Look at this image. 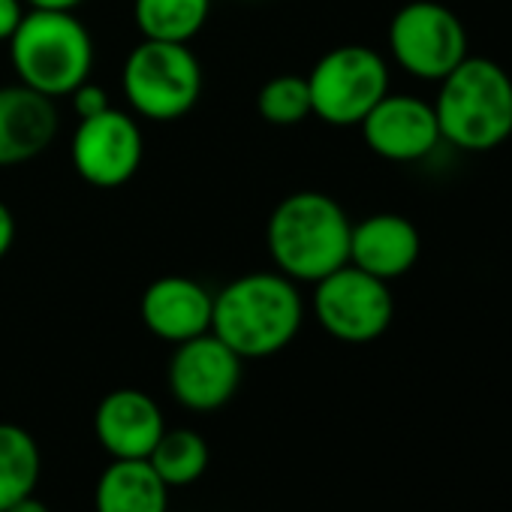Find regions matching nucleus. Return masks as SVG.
Listing matches in <instances>:
<instances>
[{
	"label": "nucleus",
	"instance_id": "nucleus-15",
	"mask_svg": "<svg viewBox=\"0 0 512 512\" xmlns=\"http://www.w3.org/2000/svg\"><path fill=\"white\" fill-rule=\"evenodd\" d=\"M94 431L112 458H148L166 431V422L151 395L139 389H115L97 404Z\"/></svg>",
	"mask_w": 512,
	"mask_h": 512
},
{
	"label": "nucleus",
	"instance_id": "nucleus-23",
	"mask_svg": "<svg viewBox=\"0 0 512 512\" xmlns=\"http://www.w3.org/2000/svg\"><path fill=\"white\" fill-rule=\"evenodd\" d=\"M13 244H16V217L10 205L0 202V260L13 250Z\"/></svg>",
	"mask_w": 512,
	"mask_h": 512
},
{
	"label": "nucleus",
	"instance_id": "nucleus-19",
	"mask_svg": "<svg viewBox=\"0 0 512 512\" xmlns=\"http://www.w3.org/2000/svg\"><path fill=\"white\" fill-rule=\"evenodd\" d=\"M148 464L169 488H184L196 482L208 467V443L190 428L163 431L148 455Z\"/></svg>",
	"mask_w": 512,
	"mask_h": 512
},
{
	"label": "nucleus",
	"instance_id": "nucleus-12",
	"mask_svg": "<svg viewBox=\"0 0 512 512\" xmlns=\"http://www.w3.org/2000/svg\"><path fill=\"white\" fill-rule=\"evenodd\" d=\"M211 314L214 293L184 275H163L151 281L139 302L145 329L166 344H181L211 332Z\"/></svg>",
	"mask_w": 512,
	"mask_h": 512
},
{
	"label": "nucleus",
	"instance_id": "nucleus-13",
	"mask_svg": "<svg viewBox=\"0 0 512 512\" xmlns=\"http://www.w3.org/2000/svg\"><path fill=\"white\" fill-rule=\"evenodd\" d=\"M61 118L55 100L28 88H0V169L22 166L46 154L58 136Z\"/></svg>",
	"mask_w": 512,
	"mask_h": 512
},
{
	"label": "nucleus",
	"instance_id": "nucleus-10",
	"mask_svg": "<svg viewBox=\"0 0 512 512\" xmlns=\"http://www.w3.org/2000/svg\"><path fill=\"white\" fill-rule=\"evenodd\" d=\"M244 359L226 347L214 332L175 344L169 359V392L193 413H211L232 401L241 386Z\"/></svg>",
	"mask_w": 512,
	"mask_h": 512
},
{
	"label": "nucleus",
	"instance_id": "nucleus-21",
	"mask_svg": "<svg viewBox=\"0 0 512 512\" xmlns=\"http://www.w3.org/2000/svg\"><path fill=\"white\" fill-rule=\"evenodd\" d=\"M70 100H73V112L79 115V121L94 118V115H100V112H106V109L112 106V103H109V94H106L100 85H94L91 79L82 82V85L70 94Z\"/></svg>",
	"mask_w": 512,
	"mask_h": 512
},
{
	"label": "nucleus",
	"instance_id": "nucleus-18",
	"mask_svg": "<svg viewBox=\"0 0 512 512\" xmlns=\"http://www.w3.org/2000/svg\"><path fill=\"white\" fill-rule=\"evenodd\" d=\"M40 446L13 422H0V512L34 494L40 482Z\"/></svg>",
	"mask_w": 512,
	"mask_h": 512
},
{
	"label": "nucleus",
	"instance_id": "nucleus-11",
	"mask_svg": "<svg viewBox=\"0 0 512 512\" xmlns=\"http://www.w3.org/2000/svg\"><path fill=\"white\" fill-rule=\"evenodd\" d=\"M359 127L365 145L392 163H416L443 142L434 103L413 94H386Z\"/></svg>",
	"mask_w": 512,
	"mask_h": 512
},
{
	"label": "nucleus",
	"instance_id": "nucleus-17",
	"mask_svg": "<svg viewBox=\"0 0 512 512\" xmlns=\"http://www.w3.org/2000/svg\"><path fill=\"white\" fill-rule=\"evenodd\" d=\"M211 0H133V22L142 40L190 43L208 22Z\"/></svg>",
	"mask_w": 512,
	"mask_h": 512
},
{
	"label": "nucleus",
	"instance_id": "nucleus-8",
	"mask_svg": "<svg viewBox=\"0 0 512 512\" xmlns=\"http://www.w3.org/2000/svg\"><path fill=\"white\" fill-rule=\"evenodd\" d=\"M314 287V314L335 341L371 344L392 326L395 299L386 281L347 263Z\"/></svg>",
	"mask_w": 512,
	"mask_h": 512
},
{
	"label": "nucleus",
	"instance_id": "nucleus-1",
	"mask_svg": "<svg viewBox=\"0 0 512 512\" xmlns=\"http://www.w3.org/2000/svg\"><path fill=\"white\" fill-rule=\"evenodd\" d=\"M305 323V302L281 272H250L214 296L211 332L244 362L266 359L290 347Z\"/></svg>",
	"mask_w": 512,
	"mask_h": 512
},
{
	"label": "nucleus",
	"instance_id": "nucleus-16",
	"mask_svg": "<svg viewBox=\"0 0 512 512\" xmlns=\"http://www.w3.org/2000/svg\"><path fill=\"white\" fill-rule=\"evenodd\" d=\"M94 506L97 512H166L169 485L148 458H115L97 482Z\"/></svg>",
	"mask_w": 512,
	"mask_h": 512
},
{
	"label": "nucleus",
	"instance_id": "nucleus-6",
	"mask_svg": "<svg viewBox=\"0 0 512 512\" xmlns=\"http://www.w3.org/2000/svg\"><path fill=\"white\" fill-rule=\"evenodd\" d=\"M311 112L332 127H359L365 115L389 94V67L371 46H338L326 52L305 76Z\"/></svg>",
	"mask_w": 512,
	"mask_h": 512
},
{
	"label": "nucleus",
	"instance_id": "nucleus-3",
	"mask_svg": "<svg viewBox=\"0 0 512 512\" xmlns=\"http://www.w3.org/2000/svg\"><path fill=\"white\" fill-rule=\"evenodd\" d=\"M440 139L461 151H491L512 136V76L491 58L467 55L434 103Z\"/></svg>",
	"mask_w": 512,
	"mask_h": 512
},
{
	"label": "nucleus",
	"instance_id": "nucleus-2",
	"mask_svg": "<svg viewBox=\"0 0 512 512\" xmlns=\"http://www.w3.org/2000/svg\"><path fill=\"white\" fill-rule=\"evenodd\" d=\"M353 220L338 199L320 190L284 196L266 226L269 256L290 281L317 284L350 263Z\"/></svg>",
	"mask_w": 512,
	"mask_h": 512
},
{
	"label": "nucleus",
	"instance_id": "nucleus-14",
	"mask_svg": "<svg viewBox=\"0 0 512 512\" xmlns=\"http://www.w3.org/2000/svg\"><path fill=\"white\" fill-rule=\"evenodd\" d=\"M422 253V235L404 214L380 211L359 223L350 232V266L380 278L395 281L404 278Z\"/></svg>",
	"mask_w": 512,
	"mask_h": 512
},
{
	"label": "nucleus",
	"instance_id": "nucleus-5",
	"mask_svg": "<svg viewBox=\"0 0 512 512\" xmlns=\"http://www.w3.org/2000/svg\"><path fill=\"white\" fill-rule=\"evenodd\" d=\"M121 88L142 118L175 121L202 97V64L187 43L142 40L124 61Z\"/></svg>",
	"mask_w": 512,
	"mask_h": 512
},
{
	"label": "nucleus",
	"instance_id": "nucleus-4",
	"mask_svg": "<svg viewBox=\"0 0 512 512\" xmlns=\"http://www.w3.org/2000/svg\"><path fill=\"white\" fill-rule=\"evenodd\" d=\"M10 58L22 85L58 100L91 79L94 40L76 13L28 10L10 37Z\"/></svg>",
	"mask_w": 512,
	"mask_h": 512
},
{
	"label": "nucleus",
	"instance_id": "nucleus-20",
	"mask_svg": "<svg viewBox=\"0 0 512 512\" xmlns=\"http://www.w3.org/2000/svg\"><path fill=\"white\" fill-rule=\"evenodd\" d=\"M256 112L272 127H296L311 118V91L305 76H275L256 94Z\"/></svg>",
	"mask_w": 512,
	"mask_h": 512
},
{
	"label": "nucleus",
	"instance_id": "nucleus-25",
	"mask_svg": "<svg viewBox=\"0 0 512 512\" xmlns=\"http://www.w3.org/2000/svg\"><path fill=\"white\" fill-rule=\"evenodd\" d=\"M4 512H52L43 500H37L34 494H28V497H22V500H16L10 509H4Z\"/></svg>",
	"mask_w": 512,
	"mask_h": 512
},
{
	"label": "nucleus",
	"instance_id": "nucleus-22",
	"mask_svg": "<svg viewBox=\"0 0 512 512\" xmlns=\"http://www.w3.org/2000/svg\"><path fill=\"white\" fill-rule=\"evenodd\" d=\"M25 13V0H0V43H10Z\"/></svg>",
	"mask_w": 512,
	"mask_h": 512
},
{
	"label": "nucleus",
	"instance_id": "nucleus-24",
	"mask_svg": "<svg viewBox=\"0 0 512 512\" xmlns=\"http://www.w3.org/2000/svg\"><path fill=\"white\" fill-rule=\"evenodd\" d=\"M28 10H55V13H76L85 0H25Z\"/></svg>",
	"mask_w": 512,
	"mask_h": 512
},
{
	"label": "nucleus",
	"instance_id": "nucleus-7",
	"mask_svg": "<svg viewBox=\"0 0 512 512\" xmlns=\"http://www.w3.org/2000/svg\"><path fill=\"white\" fill-rule=\"evenodd\" d=\"M389 52L401 70L425 82L446 79L470 55L461 19L437 0H413L392 16Z\"/></svg>",
	"mask_w": 512,
	"mask_h": 512
},
{
	"label": "nucleus",
	"instance_id": "nucleus-9",
	"mask_svg": "<svg viewBox=\"0 0 512 512\" xmlns=\"http://www.w3.org/2000/svg\"><path fill=\"white\" fill-rule=\"evenodd\" d=\"M70 157L82 181L100 190H115L127 184L145 160L142 127L127 112L109 106L106 112L79 121Z\"/></svg>",
	"mask_w": 512,
	"mask_h": 512
}]
</instances>
